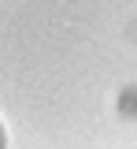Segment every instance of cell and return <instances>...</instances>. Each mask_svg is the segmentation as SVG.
<instances>
[{"label": "cell", "mask_w": 137, "mask_h": 149, "mask_svg": "<svg viewBox=\"0 0 137 149\" xmlns=\"http://www.w3.org/2000/svg\"><path fill=\"white\" fill-rule=\"evenodd\" d=\"M0 146H4V127H0Z\"/></svg>", "instance_id": "1"}]
</instances>
